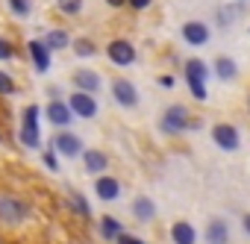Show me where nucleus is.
<instances>
[{"label": "nucleus", "mask_w": 250, "mask_h": 244, "mask_svg": "<svg viewBox=\"0 0 250 244\" xmlns=\"http://www.w3.org/2000/svg\"><path fill=\"white\" fill-rule=\"evenodd\" d=\"M21 142H24L27 147H39V106H27V109H24Z\"/></svg>", "instance_id": "f257e3e1"}, {"label": "nucleus", "mask_w": 250, "mask_h": 244, "mask_svg": "<svg viewBox=\"0 0 250 244\" xmlns=\"http://www.w3.org/2000/svg\"><path fill=\"white\" fill-rule=\"evenodd\" d=\"M186 127H188V109L171 106V109L165 112V118H162V130L171 133V136H177V133H183Z\"/></svg>", "instance_id": "f03ea898"}, {"label": "nucleus", "mask_w": 250, "mask_h": 244, "mask_svg": "<svg viewBox=\"0 0 250 244\" xmlns=\"http://www.w3.org/2000/svg\"><path fill=\"white\" fill-rule=\"evenodd\" d=\"M24 215H27V206H24V200H18V197H9V194H0V218H3L6 224H18Z\"/></svg>", "instance_id": "7ed1b4c3"}, {"label": "nucleus", "mask_w": 250, "mask_h": 244, "mask_svg": "<svg viewBox=\"0 0 250 244\" xmlns=\"http://www.w3.org/2000/svg\"><path fill=\"white\" fill-rule=\"evenodd\" d=\"M68 106H71V112L80 115V118H94V115H97V103H94V97H91L88 91H77V94H71Z\"/></svg>", "instance_id": "20e7f679"}, {"label": "nucleus", "mask_w": 250, "mask_h": 244, "mask_svg": "<svg viewBox=\"0 0 250 244\" xmlns=\"http://www.w3.org/2000/svg\"><path fill=\"white\" fill-rule=\"evenodd\" d=\"M109 59H112L115 65H133V62H136V47H133L130 41L118 39V41L109 44Z\"/></svg>", "instance_id": "39448f33"}, {"label": "nucleus", "mask_w": 250, "mask_h": 244, "mask_svg": "<svg viewBox=\"0 0 250 244\" xmlns=\"http://www.w3.org/2000/svg\"><path fill=\"white\" fill-rule=\"evenodd\" d=\"M112 94H115V100H118L124 109H133V106L139 103V91H136V85L127 82V80H118V82L112 85Z\"/></svg>", "instance_id": "423d86ee"}, {"label": "nucleus", "mask_w": 250, "mask_h": 244, "mask_svg": "<svg viewBox=\"0 0 250 244\" xmlns=\"http://www.w3.org/2000/svg\"><path fill=\"white\" fill-rule=\"evenodd\" d=\"M212 139H215L224 150H238V144H241L235 127H229V124H218V127H212Z\"/></svg>", "instance_id": "0eeeda50"}, {"label": "nucleus", "mask_w": 250, "mask_h": 244, "mask_svg": "<svg viewBox=\"0 0 250 244\" xmlns=\"http://www.w3.org/2000/svg\"><path fill=\"white\" fill-rule=\"evenodd\" d=\"M71 106H65V103H59V100H53V103H47V121L50 124H56V127H65V124H71Z\"/></svg>", "instance_id": "6e6552de"}, {"label": "nucleus", "mask_w": 250, "mask_h": 244, "mask_svg": "<svg viewBox=\"0 0 250 244\" xmlns=\"http://www.w3.org/2000/svg\"><path fill=\"white\" fill-rule=\"evenodd\" d=\"M183 36H186L188 44H203V41L209 39V27L200 24V21H188V24L183 27Z\"/></svg>", "instance_id": "1a4fd4ad"}, {"label": "nucleus", "mask_w": 250, "mask_h": 244, "mask_svg": "<svg viewBox=\"0 0 250 244\" xmlns=\"http://www.w3.org/2000/svg\"><path fill=\"white\" fill-rule=\"evenodd\" d=\"M56 150H59L62 156H80L83 144H80L77 136H71V133H59V136H56Z\"/></svg>", "instance_id": "9d476101"}, {"label": "nucleus", "mask_w": 250, "mask_h": 244, "mask_svg": "<svg viewBox=\"0 0 250 244\" xmlns=\"http://www.w3.org/2000/svg\"><path fill=\"white\" fill-rule=\"evenodd\" d=\"M30 53H33V62H36V68L39 71H47L50 68V47L44 44V41H30Z\"/></svg>", "instance_id": "9b49d317"}, {"label": "nucleus", "mask_w": 250, "mask_h": 244, "mask_svg": "<svg viewBox=\"0 0 250 244\" xmlns=\"http://www.w3.org/2000/svg\"><path fill=\"white\" fill-rule=\"evenodd\" d=\"M74 85H80L83 91H97L100 88V77L94 71H88V68H80V71H74Z\"/></svg>", "instance_id": "f8f14e48"}, {"label": "nucleus", "mask_w": 250, "mask_h": 244, "mask_svg": "<svg viewBox=\"0 0 250 244\" xmlns=\"http://www.w3.org/2000/svg\"><path fill=\"white\" fill-rule=\"evenodd\" d=\"M94 188H97V197H100V200H115V197L121 194V185H118L115 177H100Z\"/></svg>", "instance_id": "ddd939ff"}, {"label": "nucleus", "mask_w": 250, "mask_h": 244, "mask_svg": "<svg viewBox=\"0 0 250 244\" xmlns=\"http://www.w3.org/2000/svg\"><path fill=\"white\" fill-rule=\"evenodd\" d=\"M171 238H174V244H194V226L191 224H186V221H180V224H174L171 226Z\"/></svg>", "instance_id": "4468645a"}, {"label": "nucleus", "mask_w": 250, "mask_h": 244, "mask_svg": "<svg viewBox=\"0 0 250 244\" xmlns=\"http://www.w3.org/2000/svg\"><path fill=\"white\" fill-rule=\"evenodd\" d=\"M206 238H209V244H227V238H229L227 224H224V221H212V224H209Z\"/></svg>", "instance_id": "2eb2a0df"}, {"label": "nucleus", "mask_w": 250, "mask_h": 244, "mask_svg": "<svg viewBox=\"0 0 250 244\" xmlns=\"http://www.w3.org/2000/svg\"><path fill=\"white\" fill-rule=\"evenodd\" d=\"M206 77H209V68L200 59H188L186 62V80H203L206 82Z\"/></svg>", "instance_id": "dca6fc26"}, {"label": "nucleus", "mask_w": 250, "mask_h": 244, "mask_svg": "<svg viewBox=\"0 0 250 244\" xmlns=\"http://www.w3.org/2000/svg\"><path fill=\"white\" fill-rule=\"evenodd\" d=\"M215 74H218L221 80H235V74H238V71H235V62H232V59L221 56V59L215 62Z\"/></svg>", "instance_id": "f3484780"}, {"label": "nucleus", "mask_w": 250, "mask_h": 244, "mask_svg": "<svg viewBox=\"0 0 250 244\" xmlns=\"http://www.w3.org/2000/svg\"><path fill=\"white\" fill-rule=\"evenodd\" d=\"M106 162H109V159H106L103 153H97V150H88V153H85V168H88L91 174H100V171L106 168Z\"/></svg>", "instance_id": "a211bd4d"}, {"label": "nucleus", "mask_w": 250, "mask_h": 244, "mask_svg": "<svg viewBox=\"0 0 250 244\" xmlns=\"http://www.w3.org/2000/svg\"><path fill=\"white\" fill-rule=\"evenodd\" d=\"M133 212H136V218H142V221H150V218L156 215V209H153V203H150L147 197H139L136 206H133Z\"/></svg>", "instance_id": "6ab92c4d"}, {"label": "nucleus", "mask_w": 250, "mask_h": 244, "mask_svg": "<svg viewBox=\"0 0 250 244\" xmlns=\"http://www.w3.org/2000/svg\"><path fill=\"white\" fill-rule=\"evenodd\" d=\"M50 50H62V47H68V33H62V30H53V33H47V41H44Z\"/></svg>", "instance_id": "aec40b11"}, {"label": "nucleus", "mask_w": 250, "mask_h": 244, "mask_svg": "<svg viewBox=\"0 0 250 244\" xmlns=\"http://www.w3.org/2000/svg\"><path fill=\"white\" fill-rule=\"evenodd\" d=\"M118 226H121V224H118V221H115V218H103V221H100V232H103V235H106V238H115V235H118V232H121V229H118Z\"/></svg>", "instance_id": "412c9836"}, {"label": "nucleus", "mask_w": 250, "mask_h": 244, "mask_svg": "<svg viewBox=\"0 0 250 244\" xmlns=\"http://www.w3.org/2000/svg\"><path fill=\"white\" fill-rule=\"evenodd\" d=\"M59 3V9L65 12V15H77L80 9H83V0H56Z\"/></svg>", "instance_id": "4be33fe9"}, {"label": "nucleus", "mask_w": 250, "mask_h": 244, "mask_svg": "<svg viewBox=\"0 0 250 244\" xmlns=\"http://www.w3.org/2000/svg\"><path fill=\"white\" fill-rule=\"evenodd\" d=\"M12 91H15V82H12V77L0 71V94H12Z\"/></svg>", "instance_id": "5701e85b"}, {"label": "nucleus", "mask_w": 250, "mask_h": 244, "mask_svg": "<svg viewBox=\"0 0 250 244\" xmlns=\"http://www.w3.org/2000/svg\"><path fill=\"white\" fill-rule=\"evenodd\" d=\"M15 15H30V0H9Z\"/></svg>", "instance_id": "b1692460"}, {"label": "nucleus", "mask_w": 250, "mask_h": 244, "mask_svg": "<svg viewBox=\"0 0 250 244\" xmlns=\"http://www.w3.org/2000/svg\"><path fill=\"white\" fill-rule=\"evenodd\" d=\"M74 50H77L80 56H94V44H91V41H85V39H80V41L74 44Z\"/></svg>", "instance_id": "393cba45"}, {"label": "nucleus", "mask_w": 250, "mask_h": 244, "mask_svg": "<svg viewBox=\"0 0 250 244\" xmlns=\"http://www.w3.org/2000/svg\"><path fill=\"white\" fill-rule=\"evenodd\" d=\"M71 203H74V209H77L80 215H88V206H85V197H83V194L71 191Z\"/></svg>", "instance_id": "a878e982"}, {"label": "nucleus", "mask_w": 250, "mask_h": 244, "mask_svg": "<svg viewBox=\"0 0 250 244\" xmlns=\"http://www.w3.org/2000/svg\"><path fill=\"white\" fill-rule=\"evenodd\" d=\"M115 241H118V244H142L139 238H133V235H127V232H118Z\"/></svg>", "instance_id": "bb28decb"}, {"label": "nucleus", "mask_w": 250, "mask_h": 244, "mask_svg": "<svg viewBox=\"0 0 250 244\" xmlns=\"http://www.w3.org/2000/svg\"><path fill=\"white\" fill-rule=\"evenodd\" d=\"M44 165H47L50 171H56V168H59V162H56V153H53V150H47V153H44Z\"/></svg>", "instance_id": "cd10ccee"}, {"label": "nucleus", "mask_w": 250, "mask_h": 244, "mask_svg": "<svg viewBox=\"0 0 250 244\" xmlns=\"http://www.w3.org/2000/svg\"><path fill=\"white\" fill-rule=\"evenodd\" d=\"M9 56H12V44L0 39V59H9Z\"/></svg>", "instance_id": "c85d7f7f"}, {"label": "nucleus", "mask_w": 250, "mask_h": 244, "mask_svg": "<svg viewBox=\"0 0 250 244\" xmlns=\"http://www.w3.org/2000/svg\"><path fill=\"white\" fill-rule=\"evenodd\" d=\"M130 3H133V9H147L150 0H130Z\"/></svg>", "instance_id": "c756f323"}, {"label": "nucleus", "mask_w": 250, "mask_h": 244, "mask_svg": "<svg viewBox=\"0 0 250 244\" xmlns=\"http://www.w3.org/2000/svg\"><path fill=\"white\" fill-rule=\"evenodd\" d=\"M159 85H162V88H171V85H174V77H162Z\"/></svg>", "instance_id": "7c9ffc66"}, {"label": "nucleus", "mask_w": 250, "mask_h": 244, "mask_svg": "<svg viewBox=\"0 0 250 244\" xmlns=\"http://www.w3.org/2000/svg\"><path fill=\"white\" fill-rule=\"evenodd\" d=\"M106 3H109V6H124L127 0H106Z\"/></svg>", "instance_id": "2f4dec72"}, {"label": "nucleus", "mask_w": 250, "mask_h": 244, "mask_svg": "<svg viewBox=\"0 0 250 244\" xmlns=\"http://www.w3.org/2000/svg\"><path fill=\"white\" fill-rule=\"evenodd\" d=\"M244 229H247V235H250V215H244Z\"/></svg>", "instance_id": "473e14b6"}]
</instances>
